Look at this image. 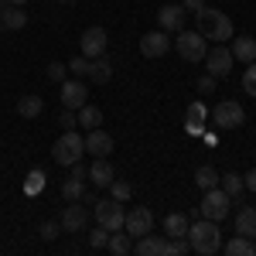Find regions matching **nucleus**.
Segmentation results:
<instances>
[{
	"label": "nucleus",
	"mask_w": 256,
	"mask_h": 256,
	"mask_svg": "<svg viewBox=\"0 0 256 256\" xmlns=\"http://www.w3.org/2000/svg\"><path fill=\"white\" fill-rule=\"evenodd\" d=\"M218 178H222V174H218L212 164H202V168L195 171V184L202 188V192H208V188H216V184H218Z\"/></svg>",
	"instance_id": "obj_26"
},
{
	"label": "nucleus",
	"mask_w": 256,
	"mask_h": 256,
	"mask_svg": "<svg viewBox=\"0 0 256 256\" xmlns=\"http://www.w3.org/2000/svg\"><path fill=\"white\" fill-rule=\"evenodd\" d=\"M188 216H181V212H171V216L164 218V236L168 239H178V236H188Z\"/></svg>",
	"instance_id": "obj_22"
},
{
	"label": "nucleus",
	"mask_w": 256,
	"mask_h": 256,
	"mask_svg": "<svg viewBox=\"0 0 256 256\" xmlns=\"http://www.w3.org/2000/svg\"><path fill=\"white\" fill-rule=\"evenodd\" d=\"M110 253H116V256H126V253H134V236L126 232V229H116V232H110Z\"/></svg>",
	"instance_id": "obj_23"
},
{
	"label": "nucleus",
	"mask_w": 256,
	"mask_h": 256,
	"mask_svg": "<svg viewBox=\"0 0 256 256\" xmlns=\"http://www.w3.org/2000/svg\"><path fill=\"white\" fill-rule=\"evenodd\" d=\"M58 123H62V130H76V126H79V113H76V110H62Z\"/></svg>",
	"instance_id": "obj_36"
},
{
	"label": "nucleus",
	"mask_w": 256,
	"mask_h": 256,
	"mask_svg": "<svg viewBox=\"0 0 256 256\" xmlns=\"http://www.w3.org/2000/svg\"><path fill=\"white\" fill-rule=\"evenodd\" d=\"M79 44H82V55L86 58H99V55H106V31L102 28H86Z\"/></svg>",
	"instance_id": "obj_12"
},
{
	"label": "nucleus",
	"mask_w": 256,
	"mask_h": 256,
	"mask_svg": "<svg viewBox=\"0 0 256 256\" xmlns=\"http://www.w3.org/2000/svg\"><path fill=\"white\" fill-rule=\"evenodd\" d=\"M0 28H4V24H0Z\"/></svg>",
	"instance_id": "obj_46"
},
{
	"label": "nucleus",
	"mask_w": 256,
	"mask_h": 256,
	"mask_svg": "<svg viewBox=\"0 0 256 256\" xmlns=\"http://www.w3.org/2000/svg\"><path fill=\"white\" fill-rule=\"evenodd\" d=\"M184 20H188V10H184L181 4H164V7L158 10L160 31H181V28H184Z\"/></svg>",
	"instance_id": "obj_13"
},
{
	"label": "nucleus",
	"mask_w": 256,
	"mask_h": 256,
	"mask_svg": "<svg viewBox=\"0 0 256 256\" xmlns=\"http://www.w3.org/2000/svg\"><path fill=\"white\" fill-rule=\"evenodd\" d=\"M229 52H232V58H236V62H246V65H250V62H256V38L242 34V38L232 41V48H229Z\"/></svg>",
	"instance_id": "obj_18"
},
{
	"label": "nucleus",
	"mask_w": 256,
	"mask_h": 256,
	"mask_svg": "<svg viewBox=\"0 0 256 256\" xmlns=\"http://www.w3.org/2000/svg\"><path fill=\"white\" fill-rule=\"evenodd\" d=\"M188 242H192L195 253L216 256L218 250H222V229H218V222H212V218L192 222V226H188Z\"/></svg>",
	"instance_id": "obj_2"
},
{
	"label": "nucleus",
	"mask_w": 256,
	"mask_h": 256,
	"mask_svg": "<svg viewBox=\"0 0 256 256\" xmlns=\"http://www.w3.org/2000/svg\"><path fill=\"white\" fill-rule=\"evenodd\" d=\"M0 24H4L7 31H20V28L28 24V14H24L20 7H14V4H7V7L0 10Z\"/></svg>",
	"instance_id": "obj_20"
},
{
	"label": "nucleus",
	"mask_w": 256,
	"mask_h": 256,
	"mask_svg": "<svg viewBox=\"0 0 256 256\" xmlns=\"http://www.w3.org/2000/svg\"><path fill=\"white\" fill-rule=\"evenodd\" d=\"M92 212H96V222L102 226V229H110V232H116V229H123V202H116V198H106V202H99L92 205Z\"/></svg>",
	"instance_id": "obj_6"
},
{
	"label": "nucleus",
	"mask_w": 256,
	"mask_h": 256,
	"mask_svg": "<svg viewBox=\"0 0 256 256\" xmlns=\"http://www.w3.org/2000/svg\"><path fill=\"white\" fill-rule=\"evenodd\" d=\"M174 48H178V55H181L184 62H192V65H195V62H205L208 41L202 38L198 31H184V28H181V31H178V38H174Z\"/></svg>",
	"instance_id": "obj_5"
},
{
	"label": "nucleus",
	"mask_w": 256,
	"mask_h": 256,
	"mask_svg": "<svg viewBox=\"0 0 256 256\" xmlns=\"http://www.w3.org/2000/svg\"><path fill=\"white\" fill-rule=\"evenodd\" d=\"M86 226H89V212H86V205L72 202V205L62 212V229H68V232H82Z\"/></svg>",
	"instance_id": "obj_15"
},
{
	"label": "nucleus",
	"mask_w": 256,
	"mask_h": 256,
	"mask_svg": "<svg viewBox=\"0 0 256 256\" xmlns=\"http://www.w3.org/2000/svg\"><path fill=\"white\" fill-rule=\"evenodd\" d=\"M86 99H89V89L82 86V79H65L62 82V106H65V110H76V113H79L82 106H86Z\"/></svg>",
	"instance_id": "obj_11"
},
{
	"label": "nucleus",
	"mask_w": 256,
	"mask_h": 256,
	"mask_svg": "<svg viewBox=\"0 0 256 256\" xmlns=\"http://www.w3.org/2000/svg\"><path fill=\"white\" fill-rule=\"evenodd\" d=\"M113 174H116V171H113V164H110L106 158H96V164L89 168V181H92L96 188H110Z\"/></svg>",
	"instance_id": "obj_17"
},
{
	"label": "nucleus",
	"mask_w": 256,
	"mask_h": 256,
	"mask_svg": "<svg viewBox=\"0 0 256 256\" xmlns=\"http://www.w3.org/2000/svg\"><path fill=\"white\" fill-rule=\"evenodd\" d=\"M7 4H10V0H0V10H4V7H7Z\"/></svg>",
	"instance_id": "obj_44"
},
{
	"label": "nucleus",
	"mask_w": 256,
	"mask_h": 256,
	"mask_svg": "<svg viewBox=\"0 0 256 256\" xmlns=\"http://www.w3.org/2000/svg\"><path fill=\"white\" fill-rule=\"evenodd\" d=\"M82 192H86V178H79V174H68V181L62 184V195L68 198V202H79V198H82Z\"/></svg>",
	"instance_id": "obj_28"
},
{
	"label": "nucleus",
	"mask_w": 256,
	"mask_h": 256,
	"mask_svg": "<svg viewBox=\"0 0 256 256\" xmlns=\"http://www.w3.org/2000/svg\"><path fill=\"white\" fill-rule=\"evenodd\" d=\"M198 92H216V79L212 76H202L198 79Z\"/></svg>",
	"instance_id": "obj_39"
},
{
	"label": "nucleus",
	"mask_w": 256,
	"mask_h": 256,
	"mask_svg": "<svg viewBox=\"0 0 256 256\" xmlns=\"http://www.w3.org/2000/svg\"><path fill=\"white\" fill-rule=\"evenodd\" d=\"M68 72H72L76 79H86V76H89V58H86V55H76V58L68 62Z\"/></svg>",
	"instance_id": "obj_32"
},
{
	"label": "nucleus",
	"mask_w": 256,
	"mask_h": 256,
	"mask_svg": "<svg viewBox=\"0 0 256 256\" xmlns=\"http://www.w3.org/2000/svg\"><path fill=\"white\" fill-rule=\"evenodd\" d=\"M198 212H202V218H212V222H222V218L232 212V198L226 195L222 188H208L205 195H202V205H198Z\"/></svg>",
	"instance_id": "obj_4"
},
{
	"label": "nucleus",
	"mask_w": 256,
	"mask_h": 256,
	"mask_svg": "<svg viewBox=\"0 0 256 256\" xmlns=\"http://www.w3.org/2000/svg\"><path fill=\"white\" fill-rule=\"evenodd\" d=\"M82 154H86V137L76 134V130H65V134L55 140V147H52V158H55V164H62V168H72L76 160H82Z\"/></svg>",
	"instance_id": "obj_3"
},
{
	"label": "nucleus",
	"mask_w": 256,
	"mask_h": 256,
	"mask_svg": "<svg viewBox=\"0 0 256 256\" xmlns=\"http://www.w3.org/2000/svg\"><path fill=\"white\" fill-rule=\"evenodd\" d=\"M65 72H68V65H62V62H52L48 65V79L52 82H65Z\"/></svg>",
	"instance_id": "obj_38"
},
{
	"label": "nucleus",
	"mask_w": 256,
	"mask_h": 256,
	"mask_svg": "<svg viewBox=\"0 0 256 256\" xmlns=\"http://www.w3.org/2000/svg\"><path fill=\"white\" fill-rule=\"evenodd\" d=\"M86 150H89L92 158H110V154H113V137H110L102 126H96V130H89V137H86Z\"/></svg>",
	"instance_id": "obj_14"
},
{
	"label": "nucleus",
	"mask_w": 256,
	"mask_h": 256,
	"mask_svg": "<svg viewBox=\"0 0 256 256\" xmlns=\"http://www.w3.org/2000/svg\"><path fill=\"white\" fill-rule=\"evenodd\" d=\"M106 242H110V229L99 226V229L89 232V246H92V250H106Z\"/></svg>",
	"instance_id": "obj_35"
},
{
	"label": "nucleus",
	"mask_w": 256,
	"mask_h": 256,
	"mask_svg": "<svg viewBox=\"0 0 256 256\" xmlns=\"http://www.w3.org/2000/svg\"><path fill=\"white\" fill-rule=\"evenodd\" d=\"M86 79H92L96 86H102V82H110L113 79V65H110V58H89V76Z\"/></svg>",
	"instance_id": "obj_19"
},
{
	"label": "nucleus",
	"mask_w": 256,
	"mask_h": 256,
	"mask_svg": "<svg viewBox=\"0 0 256 256\" xmlns=\"http://www.w3.org/2000/svg\"><path fill=\"white\" fill-rule=\"evenodd\" d=\"M123 229H126V232H130L134 239L147 236V232L154 229V216H150V208H144V205L130 208V212L123 216Z\"/></svg>",
	"instance_id": "obj_9"
},
{
	"label": "nucleus",
	"mask_w": 256,
	"mask_h": 256,
	"mask_svg": "<svg viewBox=\"0 0 256 256\" xmlns=\"http://www.w3.org/2000/svg\"><path fill=\"white\" fill-rule=\"evenodd\" d=\"M188 134H192V137L205 134V106H202V102H192V106H188Z\"/></svg>",
	"instance_id": "obj_25"
},
{
	"label": "nucleus",
	"mask_w": 256,
	"mask_h": 256,
	"mask_svg": "<svg viewBox=\"0 0 256 256\" xmlns=\"http://www.w3.org/2000/svg\"><path fill=\"white\" fill-rule=\"evenodd\" d=\"M168 253H171V256H184V253H192V242H188V236L168 239Z\"/></svg>",
	"instance_id": "obj_33"
},
{
	"label": "nucleus",
	"mask_w": 256,
	"mask_h": 256,
	"mask_svg": "<svg viewBox=\"0 0 256 256\" xmlns=\"http://www.w3.org/2000/svg\"><path fill=\"white\" fill-rule=\"evenodd\" d=\"M58 4H72V0H58Z\"/></svg>",
	"instance_id": "obj_45"
},
{
	"label": "nucleus",
	"mask_w": 256,
	"mask_h": 256,
	"mask_svg": "<svg viewBox=\"0 0 256 256\" xmlns=\"http://www.w3.org/2000/svg\"><path fill=\"white\" fill-rule=\"evenodd\" d=\"M181 7L195 14V10H202V7H205V0H181Z\"/></svg>",
	"instance_id": "obj_41"
},
{
	"label": "nucleus",
	"mask_w": 256,
	"mask_h": 256,
	"mask_svg": "<svg viewBox=\"0 0 256 256\" xmlns=\"http://www.w3.org/2000/svg\"><path fill=\"white\" fill-rule=\"evenodd\" d=\"M242 92L256 99V62H250V68H246V76H242Z\"/></svg>",
	"instance_id": "obj_34"
},
{
	"label": "nucleus",
	"mask_w": 256,
	"mask_h": 256,
	"mask_svg": "<svg viewBox=\"0 0 256 256\" xmlns=\"http://www.w3.org/2000/svg\"><path fill=\"white\" fill-rule=\"evenodd\" d=\"M242 184H246L250 192H256V168H253V171H250V174H246V178H242Z\"/></svg>",
	"instance_id": "obj_42"
},
{
	"label": "nucleus",
	"mask_w": 256,
	"mask_h": 256,
	"mask_svg": "<svg viewBox=\"0 0 256 256\" xmlns=\"http://www.w3.org/2000/svg\"><path fill=\"white\" fill-rule=\"evenodd\" d=\"M232 52L226 48V44H218V48H212V52H205V68H208V76L212 79H226L229 72H232Z\"/></svg>",
	"instance_id": "obj_8"
},
{
	"label": "nucleus",
	"mask_w": 256,
	"mask_h": 256,
	"mask_svg": "<svg viewBox=\"0 0 256 256\" xmlns=\"http://www.w3.org/2000/svg\"><path fill=\"white\" fill-rule=\"evenodd\" d=\"M10 4H14V7H24V4H28V0H10Z\"/></svg>",
	"instance_id": "obj_43"
},
{
	"label": "nucleus",
	"mask_w": 256,
	"mask_h": 256,
	"mask_svg": "<svg viewBox=\"0 0 256 256\" xmlns=\"http://www.w3.org/2000/svg\"><path fill=\"white\" fill-rule=\"evenodd\" d=\"M110 195L116 198V202H130L134 184H130V181H116V178H113V181H110Z\"/></svg>",
	"instance_id": "obj_31"
},
{
	"label": "nucleus",
	"mask_w": 256,
	"mask_h": 256,
	"mask_svg": "<svg viewBox=\"0 0 256 256\" xmlns=\"http://www.w3.org/2000/svg\"><path fill=\"white\" fill-rule=\"evenodd\" d=\"M134 250H137V256H171L168 253V239H158V236H140L137 242H134Z\"/></svg>",
	"instance_id": "obj_16"
},
{
	"label": "nucleus",
	"mask_w": 256,
	"mask_h": 256,
	"mask_svg": "<svg viewBox=\"0 0 256 256\" xmlns=\"http://www.w3.org/2000/svg\"><path fill=\"white\" fill-rule=\"evenodd\" d=\"M218 181H222V192L232 198V202H236V198L242 195V188H246V184H242V174H232V171H229V174H222Z\"/></svg>",
	"instance_id": "obj_29"
},
{
	"label": "nucleus",
	"mask_w": 256,
	"mask_h": 256,
	"mask_svg": "<svg viewBox=\"0 0 256 256\" xmlns=\"http://www.w3.org/2000/svg\"><path fill=\"white\" fill-rule=\"evenodd\" d=\"M236 236L256 239V208H239V216H236Z\"/></svg>",
	"instance_id": "obj_21"
},
{
	"label": "nucleus",
	"mask_w": 256,
	"mask_h": 256,
	"mask_svg": "<svg viewBox=\"0 0 256 256\" xmlns=\"http://www.w3.org/2000/svg\"><path fill=\"white\" fill-rule=\"evenodd\" d=\"M44 110V102H41V96H20V102H18V113L24 120H34Z\"/></svg>",
	"instance_id": "obj_27"
},
{
	"label": "nucleus",
	"mask_w": 256,
	"mask_h": 256,
	"mask_svg": "<svg viewBox=\"0 0 256 256\" xmlns=\"http://www.w3.org/2000/svg\"><path fill=\"white\" fill-rule=\"evenodd\" d=\"M41 188H44V174H41V171H31V181L24 184V192H28V195H38Z\"/></svg>",
	"instance_id": "obj_37"
},
{
	"label": "nucleus",
	"mask_w": 256,
	"mask_h": 256,
	"mask_svg": "<svg viewBox=\"0 0 256 256\" xmlns=\"http://www.w3.org/2000/svg\"><path fill=\"white\" fill-rule=\"evenodd\" d=\"M58 236V226H55V222H44V226H41V239H55Z\"/></svg>",
	"instance_id": "obj_40"
},
{
	"label": "nucleus",
	"mask_w": 256,
	"mask_h": 256,
	"mask_svg": "<svg viewBox=\"0 0 256 256\" xmlns=\"http://www.w3.org/2000/svg\"><path fill=\"white\" fill-rule=\"evenodd\" d=\"M222 250L229 256H256L253 239H246V236H236V239H229V242H222Z\"/></svg>",
	"instance_id": "obj_24"
},
{
	"label": "nucleus",
	"mask_w": 256,
	"mask_h": 256,
	"mask_svg": "<svg viewBox=\"0 0 256 256\" xmlns=\"http://www.w3.org/2000/svg\"><path fill=\"white\" fill-rule=\"evenodd\" d=\"M168 52H171L168 31H147V34L140 38V55H144V58H164Z\"/></svg>",
	"instance_id": "obj_10"
},
{
	"label": "nucleus",
	"mask_w": 256,
	"mask_h": 256,
	"mask_svg": "<svg viewBox=\"0 0 256 256\" xmlns=\"http://www.w3.org/2000/svg\"><path fill=\"white\" fill-rule=\"evenodd\" d=\"M195 24H198L195 31H198L205 41H218V44H222V41L232 38V20L226 18L222 10L208 7V4H205L202 10H195Z\"/></svg>",
	"instance_id": "obj_1"
},
{
	"label": "nucleus",
	"mask_w": 256,
	"mask_h": 256,
	"mask_svg": "<svg viewBox=\"0 0 256 256\" xmlns=\"http://www.w3.org/2000/svg\"><path fill=\"white\" fill-rule=\"evenodd\" d=\"M79 123H82V130H96L99 123H102V113H99V106H82L79 110Z\"/></svg>",
	"instance_id": "obj_30"
},
{
	"label": "nucleus",
	"mask_w": 256,
	"mask_h": 256,
	"mask_svg": "<svg viewBox=\"0 0 256 256\" xmlns=\"http://www.w3.org/2000/svg\"><path fill=\"white\" fill-rule=\"evenodd\" d=\"M242 106H239L236 99H226V102H218L216 110H212V123H216L218 130H239L242 126Z\"/></svg>",
	"instance_id": "obj_7"
}]
</instances>
